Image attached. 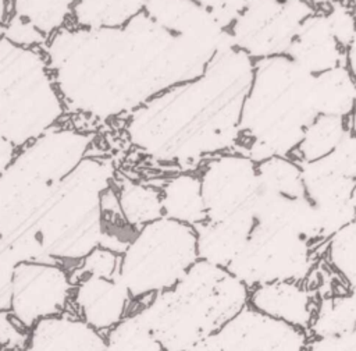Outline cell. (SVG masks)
<instances>
[{
	"label": "cell",
	"instance_id": "1",
	"mask_svg": "<svg viewBox=\"0 0 356 351\" xmlns=\"http://www.w3.org/2000/svg\"><path fill=\"white\" fill-rule=\"evenodd\" d=\"M42 50L65 113L97 121L127 117L199 77L218 53L161 28L145 13L117 28L67 25Z\"/></svg>",
	"mask_w": 356,
	"mask_h": 351
},
{
	"label": "cell",
	"instance_id": "2",
	"mask_svg": "<svg viewBox=\"0 0 356 351\" xmlns=\"http://www.w3.org/2000/svg\"><path fill=\"white\" fill-rule=\"evenodd\" d=\"M253 68L254 60L235 46L220 50L199 77L171 86L127 116L129 143L159 163L191 171L236 150Z\"/></svg>",
	"mask_w": 356,
	"mask_h": 351
},
{
	"label": "cell",
	"instance_id": "3",
	"mask_svg": "<svg viewBox=\"0 0 356 351\" xmlns=\"http://www.w3.org/2000/svg\"><path fill=\"white\" fill-rule=\"evenodd\" d=\"M313 79L314 74L286 54L254 60L236 150L256 163L273 156L293 157L306 127L317 116Z\"/></svg>",
	"mask_w": 356,
	"mask_h": 351
},
{
	"label": "cell",
	"instance_id": "4",
	"mask_svg": "<svg viewBox=\"0 0 356 351\" xmlns=\"http://www.w3.org/2000/svg\"><path fill=\"white\" fill-rule=\"evenodd\" d=\"M249 291L228 269L197 259L174 287L147 298L138 312L164 351H188L248 306Z\"/></svg>",
	"mask_w": 356,
	"mask_h": 351
},
{
	"label": "cell",
	"instance_id": "5",
	"mask_svg": "<svg viewBox=\"0 0 356 351\" xmlns=\"http://www.w3.org/2000/svg\"><path fill=\"white\" fill-rule=\"evenodd\" d=\"M113 178L110 160L85 157L54 187L33 226L53 260H81L100 245L102 196Z\"/></svg>",
	"mask_w": 356,
	"mask_h": 351
},
{
	"label": "cell",
	"instance_id": "6",
	"mask_svg": "<svg viewBox=\"0 0 356 351\" xmlns=\"http://www.w3.org/2000/svg\"><path fill=\"white\" fill-rule=\"evenodd\" d=\"M65 114L42 49L0 36V132L17 149L58 125Z\"/></svg>",
	"mask_w": 356,
	"mask_h": 351
},
{
	"label": "cell",
	"instance_id": "7",
	"mask_svg": "<svg viewBox=\"0 0 356 351\" xmlns=\"http://www.w3.org/2000/svg\"><path fill=\"white\" fill-rule=\"evenodd\" d=\"M196 260L195 227L163 216L134 233L118 276L132 299H145L174 287Z\"/></svg>",
	"mask_w": 356,
	"mask_h": 351
},
{
	"label": "cell",
	"instance_id": "8",
	"mask_svg": "<svg viewBox=\"0 0 356 351\" xmlns=\"http://www.w3.org/2000/svg\"><path fill=\"white\" fill-rule=\"evenodd\" d=\"M313 248L288 228L256 223L246 245L227 269L249 288L274 281H305L314 265Z\"/></svg>",
	"mask_w": 356,
	"mask_h": 351
},
{
	"label": "cell",
	"instance_id": "9",
	"mask_svg": "<svg viewBox=\"0 0 356 351\" xmlns=\"http://www.w3.org/2000/svg\"><path fill=\"white\" fill-rule=\"evenodd\" d=\"M316 10L306 0H252L228 29L234 46L253 60L282 56L302 22Z\"/></svg>",
	"mask_w": 356,
	"mask_h": 351
},
{
	"label": "cell",
	"instance_id": "10",
	"mask_svg": "<svg viewBox=\"0 0 356 351\" xmlns=\"http://www.w3.org/2000/svg\"><path fill=\"white\" fill-rule=\"evenodd\" d=\"M197 174L206 220H222L235 213L250 210L259 181L257 163L248 155L239 150L220 153L206 160Z\"/></svg>",
	"mask_w": 356,
	"mask_h": 351
},
{
	"label": "cell",
	"instance_id": "11",
	"mask_svg": "<svg viewBox=\"0 0 356 351\" xmlns=\"http://www.w3.org/2000/svg\"><path fill=\"white\" fill-rule=\"evenodd\" d=\"M72 280L58 262H24L14 269L10 311L31 329L44 318L60 315L72 295Z\"/></svg>",
	"mask_w": 356,
	"mask_h": 351
},
{
	"label": "cell",
	"instance_id": "12",
	"mask_svg": "<svg viewBox=\"0 0 356 351\" xmlns=\"http://www.w3.org/2000/svg\"><path fill=\"white\" fill-rule=\"evenodd\" d=\"M93 135L75 128L56 125L21 148L11 162L22 171L58 184L86 157Z\"/></svg>",
	"mask_w": 356,
	"mask_h": 351
},
{
	"label": "cell",
	"instance_id": "13",
	"mask_svg": "<svg viewBox=\"0 0 356 351\" xmlns=\"http://www.w3.org/2000/svg\"><path fill=\"white\" fill-rule=\"evenodd\" d=\"M310 334L245 306L213 338L222 351H306Z\"/></svg>",
	"mask_w": 356,
	"mask_h": 351
},
{
	"label": "cell",
	"instance_id": "14",
	"mask_svg": "<svg viewBox=\"0 0 356 351\" xmlns=\"http://www.w3.org/2000/svg\"><path fill=\"white\" fill-rule=\"evenodd\" d=\"M300 167L305 195L317 210L327 242L337 231L356 220L352 203L355 178L330 170L320 160L302 162Z\"/></svg>",
	"mask_w": 356,
	"mask_h": 351
},
{
	"label": "cell",
	"instance_id": "15",
	"mask_svg": "<svg viewBox=\"0 0 356 351\" xmlns=\"http://www.w3.org/2000/svg\"><path fill=\"white\" fill-rule=\"evenodd\" d=\"M143 13L161 28L216 52L234 46L229 29L196 0H146Z\"/></svg>",
	"mask_w": 356,
	"mask_h": 351
},
{
	"label": "cell",
	"instance_id": "16",
	"mask_svg": "<svg viewBox=\"0 0 356 351\" xmlns=\"http://www.w3.org/2000/svg\"><path fill=\"white\" fill-rule=\"evenodd\" d=\"M132 298L120 276L88 274L78 279L74 302L81 319L96 330H108L128 315Z\"/></svg>",
	"mask_w": 356,
	"mask_h": 351
},
{
	"label": "cell",
	"instance_id": "17",
	"mask_svg": "<svg viewBox=\"0 0 356 351\" xmlns=\"http://www.w3.org/2000/svg\"><path fill=\"white\" fill-rule=\"evenodd\" d=\"M316 304L303 281H274L250 288L248 306L309 333Z\"/></svg>",
	"mask_w": 356,
	"mask_h": 351
},
{
	"label": "cell",
	"instance_id": "18",
	"mask_svg": "<svg viewBox=\"0 0 356 351\" xmlns=\"http://www.w3.org/2000/svg\"><path fill=\"white\" fill-rule=\"evenodd\" d=\"M286 56L312 74L346 64V49L334 36L324 10H316L302 22Z\"/></svg>",
	"mask_w": 356,
	"mask_h": 351
},
{
	"label": "cell",
	"instance_id": "19",
	"mask_svg": "<svg viewBox=\"0 0 356 351\" xmlns=\"http://www.w3.org/2000/svg\"><path fill=\"white\" fill-rule=\"evenodd\" d=\"M254 224L250 210L197 224L195 227L197 259L227 269L246 245Z\"/></svg>",
	"mask_w": 356,
	"mask_h": 351
},
{
	"label": "cell",
	"instance_id": "20",
	"mask_svg": "<svg viewBox=\"0 0 356 351\" xmlns=\"http://www.w3.org/2000/svg\"><path fill=\"white\" fill-rule=\"evenodd\" d=\"M32 351H104V337L83 319L56 315L29 329Z\"/></svg>",
	"mask_w": 356,
	"mask_h": 351
},
{
	"label": "cell",
	"instance_id": "21",
	"mask_svg": "<svg viewBox=\"0 0 356 351\" xmlns=\"http://www.w3.org/2000/svg\"><path fill=\"white\" fill-rule=\"evenodd\" d=\"M163 216L196 227L206 221V209L197 173L184 170L160 187Z\"/></svg>",
	"mask_w": 356,
	"mask_h": 351
},
{
	"label": "cell",
	"instance_id": "22",
	"mask_svg": "<svg viewBox=\"0 0 356 351\" xmlns=\"http://www.w3.org/2000/svg\"><path fill=\"white\" fill-rule=\"evenodd\" d=\"M313 102L318 114L346 118L356 104V79L346 64L314 74Z\"/></svg>",
	"mask_w": 356,
	"mask_h": 351
},
{
	"label": "cell",
	"instance_id": "23",
	"mask_svg": "<svg viewBox=\"0 0 356 351\" xmlns=\"http://www.w3.org/2000/svg\"><path fill=\"white\" fill-rule=\"evenodd\" d=\"M115 192L122 220L132 230L163 217L160 187L124 180Z\"/></svg>",
	"mask_w": 356,
	"mask_h": 351
},
{
	"label": "cell",
	"instance_id": "24",
	"mask_svg": "<svg viewBox=\"0 0 356 351\" xmlns=\"http://www.w3.org/2000/svg\"><path fill=\"white\" fill-rule=\"evenodd\" d=\"M146 0H78L74 6V26L117 28L143 13Z\"/></svg>",
	"mask_w": 356,
	"mask_h": 351
},
{
	"label": "cell",
	"instance_id": "25",
	"mask_svg": "<svg viewBox=\"0 0 356 351\" xmlns=\"http://www.w3.org/2000/svg\"><path fill=\"white\" fill-rule=\"evenodd\" d=\"M348 132L346 118L318 114L306 127L293 153L295 160L313 162L330 155Z\"/></svg>",
	"mask_w": 356,
	"mask_h": 351
},
{
	"label": "cell",
	"instance_id": "26",
	"mask_svg": "<svg viewBox=\"0 0 356 351\" xmlns=\"http://www.w3.org/2000/svg\"><path fill=\"white\" fill-rule=\"evenodd\" d=\"M78 0H10V14L32 22L49 38L67 26Z\"/></svg>",
	"mask_w": 356,
	"mask_h": 351
},
{
	"label": "cell",
	"instance_id": "27",
	"mask_svg": "<svg viewBox=\"0 0 356 351\" xmlns=\"http://www.w3.org/2000/svg\"><path fill=\"white\" fill-rule=\"evenodd\" d=\"M259 189L285 196L305 195L302 167L298 160L273 156L257 163Z\"/></svg>",
	"mask_w": 356,
	"mask_h": 351
},
{
	"label": "cell",
	"instance_id": "28",
	"mask_svg": "<svg viewBox=\"0 0 356 351\" xmlns=\"http://www.w3.org/2000/svg\"><path fill=\"white\" fill-rule=\"evenodd\" d=\"M104 351H164L138 309L108 329Z\"/></svg>",
	"mask_w": 356,
	"mask_h": 351
},
{
	"label": "cell",
	"instance_id": "29",
	"mask_svg": "<svg viewBox=\"0 0 356 351\" xmlns=\"http://www.w3.org/2000/svg\"><path fill=\"white\" fill-rule=\"evenodd\" d=\"M356 327V312L348 291L327 295L317 301L309 332L312 337L331 336Z\"/></svg>",
	"mask_w": 356,
	"mask_h": 351
},
{
	"label": "cell",
	"instance_id": "30",
	"mask_svg": "<svg viewBox=\"0 0 356 351\" xmlns=\"http://www.w3.org/2000/svg\"><path fill=\"white\" fill-rule=\"evenodd\" d=\"M325 259L348 287L356 284V220L327 240Z\"/></svg>",
	"mask_w": 356,
	"mask_h": 351
},
{
	"label": "cell",
	"instance_id": "31",
	"mask_svg": "<svg viewBox=\"0 0 356 351\" xmlns=\"http://www.w3.org/2000/svg\"><path fill=\"white\" fill-rule=\"evenodd\" d=\"M0 36L15 46L31 49H42L49 40V36L32 22L14 14H10L6 22L0 26Z\"/></svg>",
	"mask_w": 356,
	"mask_h": 351
},
{
	"label": "cell",
	"instance_id": "32",
	"mask_svg": "<svg viewBox=\"0 0 356 351\" xmlns=\"http://www.w3.org/2000/svg\"><path fill=\"white\" fill-rule=\"evenodd\" d=\"M331 31L339 45L348 50L356 35V20L352 10L342 0H332L324 8Z\"/></svg>",
	"mask_w": 356,
	"mask_h": 351
},
{
	"label": "cell",
	"instance_id": "33",
	"mask_svg": "<svg viewBox=\"0 0 356 351\" xmlns=\"http://www.w3.org/2000/svg\"><path fill=\"white\" fill-rule=\"evenodd\" d=\"M318 160L330 170L356 180V138L346 132L338 146Z\"/></svg>",
	"mask_w": 356,
	"mask_h": 351
},
{
	"label": "cell",
	"instance_id": "34",
	"mask_svg": "<svg viewBox=\"0 0 356 351\" xmlns=\"http://www.w3.org/2000/svg\"><path fill=\"white\" fill-rule=\"evenodd\" d=\"M81 266L76 269L78 279L88 274L96 276H115L118 274L120 254L104 248L96 247L86 256H83Z\"/></svg>",
	"mask_w": 356,
	"mask_h": 351
},
{
	"label": "cell",
	"instance_id": "35",
	"mask_svg": "<svg viewBox=\"0 0 356 351\" xmlns=\"http://www.w3.org/2000/svg\"><path fill=\"white\" fill-rule=\"evenodd\" d=\"M29 330L25 329L10 309L0 311V347L18 351L26 347Z\"/></svg>",
	"mask_w": 356,
	"mask_h": 351
},
{
	"label": "cell",
	"instance_id": "36",
	"mask_svg": "<svg viewBox=\"0 0 356 351\" xmlns=\"http://www.w3.org/2000/svg\"><path fill=\"white\" fill-rule=\"evenodd\" d=\"M306 351H356V327L338 334L309 337Z\"/></svg>",
	"mask_w": 356,
	"mask_h": 351
},
{
	"label": "cell",
	"instance_id": "37",
	"mask_svg": "<svg viewBox=\"0 0 356 351\" xmlns=\"http://www.w3.org/2000/svg\"><path fill=\"white\" fill-rule=\"evenodd\" d=\"M206 8H209L217 20L229 28L236 15L252 1V0H196Z\"/></svg>",
	"mask_w": 356,
	"mask_h": 351
},
{
	"label": "cell",
	"instance_id": "38",
	"mask_svg": "<svg viewBox=\"0 0 356 351\" xmlns=\"http://www.w3.org/2000/svg\"><path fill=\"white\" fill-rule=\"evenodd\" d=\"M17 266L0 260V311L10 309L13 274Z\"/></svg>",
	"mask_w": 356,
	"mask_h": 351
},
{
	"label": "cell",
	"instance_id": "39",
	"mask_svg": "<svg viewBox=\"0 0 356 351\" xmlns=\"http://www.w3.org/2000/svg\"><path fill=\"white\" fill-rule=\"evenodd\" d=\"M17 155V148L0 132V173L6 170Z\"/></svg>",
	"mask_w": 356,
	"mask_h": 351
},
{
	"label": "cell",
	"instance_id": "40",
	"mask_svg": "<svg viewBox=\"0 0 356 351\" xmlns=\"http://www.w3.org/2000/svg\"><path fill=\"white\" fill-rule=\"evenodd\" d=\"M346 67L349 68L353 78L356 79V35L346 50Z\"/></svg>",
	"mask_w": 356,
	"mask_h": 351
},
{
	"label": "cell",
	"instance_id": "41",
	"mask_svg": "<svg viewBox=\"0 0 356 351\" xmlns=\"http://www.w3.org/2000/svg\"><path fill=\"white\" fill-rule=\"evenodd\" d=\"M188 351H222V350L220 348V345L216 343V340H214L213 336H211V337H209L207 340L202 341L200 344L195 345L193 348H191V350H188Z\"/></svg>",
	"mask_w": 356,
	"mask_h": 351
},
{
	"label": "cell",
	"instance_id": "42",
	"mask_svg": "<svg viewBox=\"0 0 356 351\" xmlns=\"http://www.w3.org/2000/svg\"><path fill=\"white\" fill-rule=\"evenodd\" d=\"M346 125H348V132L356 138V104L350 114L346 117Z\"/></svg>",
	"mask_w": 356,
	"mask_h": 351
},
{
	"label": "cell",
	"instance_id": "43",
	"mask_svg": "<svg viewBox=\"0 0 356 351\" xmlns=\"http://www.w3.org/2000/svg\"><path fill=\"white\" fill-rule=\"evenodd\" d=\"M10 15V0H0V26Z\"/></svg>",
	"mask_w": 356,
	"mask_h": 351
},
{
	"label": "cell",
	"instance_id": "44",
	"mask_svg": "<svg viewBox=\"0 0 356 351\" xmlns=\"http://www.w3.org/2000/svg\"><path fill=\"white\" fill-rule=\"evenodd\" d=\"M348 295L350 298V302L353 305V309L356 312V284L352 286V287H348Z\"/></svg>",
	"mask_w": 356,
	"mask_h": 351
},
{
	"label": "cell",
	"instance_id": "45",
	"mask_svg": "<svg viewBox=\"0 0 356 351\" xmlns=\"http://www.w3.org/2000/svg\"><path fill=\"white\" fill-rule=\"evenodd\" d=\"M342 1L352 10V13L355 15V20H356V0H342Z\"/></svg>",
	"mask_w": 356,
	"mask_h": 351
},
{
	"label": "cell",
	"instance_id": "46",
	"mask_svg": "<svg viewBox=\"0 0 356 351\" xmlns=\"http://www.w3.org/2000/svg\"><path fill=\"white\" fill-rule=\"evenodd\" d=\"M7 247H8L7 241L0 235V256H1V255H3V252L7 249Z\"/></svg>",
	"mask_w": 356,
	"mask_h": 351
},
{
	"label": "cell",
	"instance_id": "47",
	"mask_svg": "<svg viewBox=\"0 0 356 351\" xmlns=\"http://www.w3.org/2000/svg\"><path fill=\"white\" fill-rule=\"evenodd\" d=\"M352 203H353V208H355V212H356V180H355V187H353V191H352Z\"/></svg>",
	"mask_w": 356,
	"mask_h": 351
},
{
	"label": "cell",
	"instance_id": "48",
	"mask_svg": "<svg viewBox=\"0 0 356 351\" xmlns=\"http://www.w3.org/2000/svg\"><path fill=\"white\" fill-rule=\"evenodd\" d=\"M18 351H32V350L26 345V347H24V348H21V350H18Z\"/></svg>",
	"mask_w": 356,
	"mask_h": 351
},
{
	"label": "cell",
	"instance_id": "49",
	"mask_svg": "<svg viewBox=\"0 0 356 351\" xmlns=\"http://www.w3.org/2000/svg\"><path fill=\"white\" fill-rule=\"evenodd\" d=\"M306 1H312V3H313V1H314V0H306Z\"/></svg>",
	"mask_w": 356,
	"mask_h": 351
}]
</instances>
